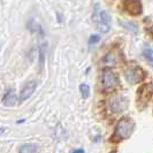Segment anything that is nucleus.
I'll use <instances>...</instances> for the list:
<instances>
[{
	"mask_svg": "<svg viewBox=\"0 0 153 153\" xmlns=\"http://www.w3.org/2000/svg\"><path fill=\"white\" fill-rule=\"evenodd\" d=\"M135 128V122L128 119V117H124L122 120H120L116 128H115L114 132V139L116 140H122V139H127L128 137H130L132 131Z\"/></svg>",
	"mask_w": 153,
	"mask_h": 153,
	"instance_id": "f257e3e1",
	"label": "nucleus"
},
{
	"mask_svg": "<svg viewBox=\"0 0 153 153\" xmlns=\"http://www.w3.org/2000/svg\"><path fill=\"white\" fill-rule=\"evenodd\" d=\"M92 21L97 30L102 33H106L111 29V15L104 9H96L92 16Z\"/></svg>",
	"mask_w": 153,
	"mask_h": 153,
	"instance_id": "f03ea898",
	"label": "nucleus"
},
{
	"mask_svg": "<svg viewBox=\"0 0 153 153\" xmlns=\"http://www.w3.org/2000/svg\"><path fill=\"white\" fill-rule=\"evenodd\" d=\"M108 109L113 113H120L123 112L126 108L128 107V100L122 96H114L112 98H109L107 101Z\"/></svg>",
	"mask_w": 153,
	"mask_h": 153,
	"instance_id": "7ed1b4c3",
	"label": "nucleus"
},
{
	"mask_svg": "<svg viewBox=\"0 0 153 153\" xmlns=\"http://www.w3.org/2000/svg\"><path fill=\"white\" fill-rule=\"evenodd\" d=\"M101 83L105 89H114L119 84V78L114 73L109 69H105L101 75Z\"/></svg>",
	"mask_w": 153,
	"mask_h": 153,
	"instance_id": "20e7f679",
	"label": "nucleus"
},
{
	"mask_svg": "<svg viewBox=\"0 0 153 153\" xmlns=\"http://www.w3.org/2000/svg\"><path fill=\"white\" fill-rule=\"evenodd\" d=\"M124 76H126V79L130 84H136V83H139L144 78V73L140 68L134 67V68L127 69L124 71Z\"/></svg>",
	"mask_w": 153,
	"mask_h": 153,
	"instance_id": "39448f33",
	"label": "nucleus"
},
{
	"mask_svg": "<svg viewBox=\"0 0 153 153\" xmlns=\"http://www.w3.org/2000/svg\"><path fill=\"white\" fill-rule=\"evenodd\" d=\"M124 9L132 15H139L142 13V4L140 0H124L123 1Z\"/></svg>",
	"mask_w": 153,
	"mask_h": 153,
	"instance_id": "423d86ee",
	"label": "nucleus"
},
{
	"mask_svg": "<svg viewBox=\"0 0 153 153\" xmlns=\"http://www.w3.org/2000/svg\"><path fill=\"white\" fill-rule=\"evenodd\" d=\"M36 86H37V82H35V81H30V82H28L27 84L24 85L22 89V91H21V93H20V97H19L20 101L22 102V101H24L25 99H28L31 94L35 92Z\"/></svg>",
	"mask_w": 153,
	"mask_h": 153,
	"instance_id": "0eeeda50",
	"label": "nucleus"
},
{
	"mask_svg": "<svg viewBox=\"0 0 153 153\" xmlns=\"http://www.w3.org/2000/svg\"><path fill=\"white\" fill-rule=\"evenodd\" d=\"M104 61H105V63H106L107 66H116V65L119 63V61H120L117 52H116V51H112V52H109V53L105 56Z\"/></svg>",
	"mask_w": 153,
	"mask_h": 153,
	"instance_id": "6e6552de",
	"label": "nucleus"
},
{
	"mask_svg": "<svg viewBox=\"0 0 153 153\" xmlns=\"http://www.w3.org/2000/svg\"><path fill=\"white\" fill-rule=\"evenodd\" d=\"M15 100H16L15 93L10 89V90H8V91L5 93V96H4V98H2V104H4L5 106H13V105L15 104Z\"/></svg>",
	"mask_w": 153,
	"mask_h": 153,
	"instance_id": "1a4fd4ad",
	"label": "nucleus"
},
{
	"mask_svg": "<svg viewBox=\"0 0 153 153\" xmlns=\"http://www.w3.org/2000/svg\"><path fill=\"white\" fill-rule=\"evenodd\" d=\"M36 152H37V145L36 144H32V143L22 145L20 147V151H19V153H36Z\"/></svg>",
	"mask_w": 153,
	"mask_h": 153,
	"instance_id": "9d476101",
	"label": "nucleus"
},
{
	"mask_svg": "<svg viewBox=\"0 0 153 153\" xmlns=\"http://www.w3.org/2000/svg\"><path fill=\"white\" fill-rule=\"evenodd\" d=\"M123 27L128 30H130L131 32H137V25L132 22H122Z\"/></svg>",
	"mask_w": 153,
	"mask_h": 153,
	"instance_id": "9b49d317",
	"label": "nucleus"
},
{
	"mask_svg": "<svg viewBox=\"0 0 153 153\" xmlns=\"http://www.w3.org/2000/svg\"><path fill=\"white\" fill-rule=\"evenodd\" d=\"M79 91H81V93H82L83 98H88V97H89L90 89H89V86H88L86 84H81V86H79Z\"/></svg>",
	"mask_w": 153,
	"mask_h": 153,
	"instance_id": "f8f14e48",
	"label": "nucleus"
},
{
	"mask_svg": "<svg viewBox=\"0 0 153 153\" xmlns=\"http://www.w3.org/2000/svg\"><path fill=\"white\" fill-rule=\"evenodd\" d=\"M144 56H145L150 62H153V50H151V48L145 50V51H144Z\"/></svg>",
	"mask_w": 153,
	"mask_h": 153,
	"instance_id": "ddd939ff",
	"label": "nucleus"
},
{
	"mask_svg": "<svg viewBox=\"0 0 153 153\" xmlns=\"http://www.w3.org/2000/svg\"><path fill=\"white\" fill-rule=\"evenodd\" d=\"M99 40H100V37L98 35H93V36H91V38L89 39V43H90V44H96V43H98Z\"/></svg>",
	"mask_w": 153,
	"mask_h": 153,
	"instance_id": "4468645a",
	"label": "nucleus"
},
{
	"mask_svg": "<svg viewBox=\"0 0 153 153\" xmlns=\"http://www.w3.org/2000/svg\"><path fill=\"white\" fill-rule=\"evenodd\" d=\"M71 153H84V150L83 149H76V150H74Z\"/></svg>",
	"mask_w": 153,
	"mask_h": 153,
	"instance_id": "2eb2a0df",
	"label": "nucleus"
}]
</instances>
